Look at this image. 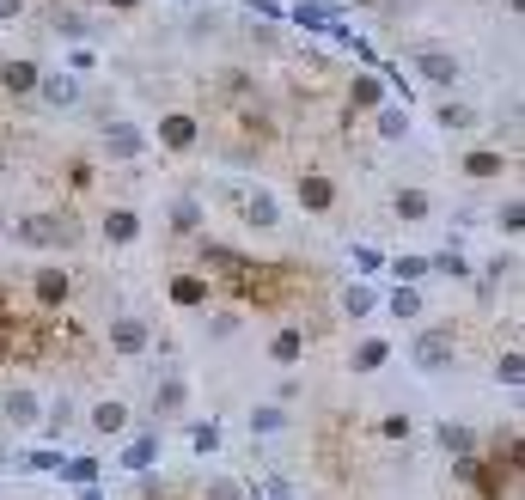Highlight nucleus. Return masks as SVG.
Masks as SVG:
<instances>
[{"label": "nucleus", "instance_id": "f257e3e1", "mask_svg": "<svg viewBox=\"0 0 525 500\" xmlns=\"http://www.w3.org/2000/svg\"><path fill=\"white\" fill-rule=\"evenodd\" d=\"M458 361V342H452V323H434V330H422V336L409 342V366L422 372V379H440L446 366Z\"/></svg>", "mask_w": 525, "mask_h": 500}, {"label": "nucleus", "instance_id": "f03ea898", "mask_svg": "<svg viewBox=\"0 0 525 500\" xmlns=\"http://www.w3.org/2000/svg\"><path fill=\"white\" fill-rule=\"evenodd\" d=\"M13 232H19V244H43V250H74L80 244V226L67 214H25Z\"/></svg>", "mask_w": 525, "mask_h": 500}, {"label": "nucleus", "instance_id": "7ed1b4c3", "mask_svg": "<svg viewBox=\"0 0 525 500\" xmlns=\"http://www.w3.org/2000/svg\"><path fill=\"white\" fill-rule=\"evenodd\" d=\"M0 427H6V434H37L43 427V403H37V391H6V397H0Z\"/></svg>", "mask_w": 525, "mask_h": 500}, {"label": "nucleus", "instance_id": "20e7f679", "mask_svg": "<svg viewBox=\"0 0 525 500\" xmlns=\"http://www.w3.org/2000/svg\"><path fill=\"white\" fill-rule=\"evenodd\" d=\"M147 348H153V330H147L141 318H117V323H110V354H122V361H141Z\"/></svg>", "mask_w": 525, "mask_h": 500}, {"label": "nucleus", "instance_id": "39448f33", "mask_svg": "<svg viewBox=\"0 0 525 500\" xmlns=\"http://www.w3.org/2000/svg\"><path fill=\"white\" fill-rule=\"evenodd\" d=\"M141 153H147V135L135 122H110V128H104V159L129 165V159H141Z\"/></svg>", "mask_w": 525, "mask_h": 500}, {"label": "nucleus", "instance_id": "423d86ee", "mask_svg": "<svg viewBox=\"0 0 525 500\" xmlns=\"http://www.w3.org/2000/svg\"><path fill=\"white\" fill-rule=\"evenodd\" d=\"M86 427H92L98 440H122V434H129V403H122V397H104V403H92Z\"/></svg>", "mask_w": 525, "mask_h": 500}, {"label": "nucleus", "instance_id": "0eeeda50", "mask_svg": "<svg viewBox=\"0 0 525 500\" xmlns=\"http://www.w3.org/2000/svg\"><path fill=\"white\" fill-rule=\"evenodd\" d=\"M196 135H202V128H196V117H190V110L160 117V147H165V153H190V147H196Z\"/></svg>", "mask_w": 525, "mask_h": 500}, {"label": "nucleus", "instance_id": "6e6552de", "mask_svg": "<svg viewBox=\"0 0 525 500\" xmlns=\"http://www.w3.org/2000/svg\"><path fill=\"white\" fill-rule=\"evenodd\" d=\"M251 440H282L287 427H293V421H287V403H251Z\"/></svg>", "mask_w": 525, "mask_h": 500}, {"label": "nucleus", "instance_id": "1a4fd4ad", "mask_svg": "<svg viewBox=\"0 0 525 500\" xmlns=\"http://www.w3.org/2000/svg\"><path fill=\"white\" fill-rule=\"evenodd\" d=\"M434 445H440L446 458H470V452H477V434H470V421H452V415H446L440 427H434Z\"/></svg>", "mask_w": 525, "mask_h": 500}, {"label": "nucleus", "instance_id": "9d476101", "mask_svg": "<svg viewBox=\"0 0 525 500\" xmlns=\"http://www.w3.org/2000/svg\"><path fill=\"white\" fill-rule=\"evenodd\" d=\"M208 300H214V281H208V275H171V305H183V311H202Z\"/></svg>", "mask_w": 525, "mask_h": 500}, {"label": "nucleus", "instance_id": "9b49d317", "mask_svg": "<svg viewBox=\"0 0 525 500\" xmlns=\"http://www.w3.org/2000/svg\"><path fill=\"white\" fill-rule=\"evenodd\" d=\"M37 92H43V104L74 110V104H80V74H37Z\"/></svg>", "mask_w": 525, "mask_h": 500}, {"label": "nucleus", "instance_id": "f8f14e48", "mask_svg": "<svg viewBox=\"0 0 525 500\" xmlns=\"http://www.w3.org/2000/svg\"><path fill=\"white\" fill-rule=\"evenodd\" d=\"M31 293H37V305H67V293H74V281H67V269H37L31 275Z\"/></svg>", "mask_w": 525, "mask_h": 500}, {"label": "nucleus", "instance_id": "ddd939ff", "mask_svg": "<svg viewBox=\"0 0 525 500\" xmlns=\"http://www.w3.org/2000/svg\"><path fill=\"white\" fill-rule=\"evenodd\" d=\"M183 403H190V379H178V372L153 379V415H183Z\"/></svg>", "mask_w": 525, "mask_h": 500}, {"label": "nucleus", "instance_id": "4468645a", "mask_svg": "<svg viewBox=\"0 0 525 500\" xmlns=\"http://www.w3.org/2000/svg\"><path fill=\"white\" fill-rule=\"evenodd\" d=\"M244 220L257 226V232H275V226H282V201H275V196H269V189L257 183V189L244 196Z\"/></svg>", "mask_w": 525, "mask_h": 500}, {"label": "nucleus", "instance_id": "2eb2a0df", "mask_svg": "<svg viewBox=\"0 0 525 500\" xmlns=\"http://www.w3.org/2000/svg\"><path fill=\"white\" fill-rule=\"evenodd\" d=\"M416 67H422V80H434V86H458V74H465V67H458L452 56H440V49H422Z\"/></svg>", "mask_w": 525, "mask_h": 500}, {"label": "nucleus", "instance_id": "dca6fc26", "mask_svg": "<svg viewBox=\"0 0 525 500\" xmlns=\"http://www.w3.org/2000/svg\"><path fill=\"white\" fill-rule=\"evenodd\" d=\"M465 178H477V183H489V178H501L507 171V153H495V147H477V153H465V165H458Z\"/></svg>", "mask_w": 525, "mask_h": 500}, {"label": "nucleus", "instance_id": "f3484780", "mask_svg": "<svg viewBox=\"0 0 525 500\" xmlns=\"http://www.w3.org/2000/svg\"><path fill=\"white\" fill-rule=\"evenodd\" d=\"M300 208L305 214H330V208H336V183L330 178H300Z\"/></svg>", "mask_w": 525, "mask_h": 500}, {"label": "nucleus", "instance_id": "a211bd4d", "mask_svg": "<svg viewBox=\"0 0 525 500\" xmlns=\"http://www.w3.org/2000/svg\"><path fill=\"white\" fill-rule=\"evenodd\" d=\"M104 239L110 244H135L141 239V214H135V208H110V214H104Z\"/></svg>", "mask_w": 525, "mask_h": 500}, {"label": "nucleus", "instance_id": "6ab92c4d", "mask_svg": "<svg viewBox=\"0 0 525 500\" xmlns=\"http://www.w3.org/2000/svg\"><path fill=\"white\" fill-rule=\"evenodd\" d=\"M385 361H391V342H385V336L355 342V354H348V366H355V372H379Z\"/></svg>", "mask_w": 525, "mask_h": 500}, {"label": "nucleus", "instance_id": "aec40b11", "mask_svg": "<svg viewBox=\"0 0 525 500\" xmlns=\"http://www.w3.org/2000/svg\"><path fill=\"white\" fill-rule=\"evenodd\" d=\"M0 86H6L13 98H31V92H37V61H6V67H0Z\"/></svg>", "mask_w": 525, "mask_h": 500}, {"label": "nucleus", "instance_id": "412c9836", "mask_svg": "<svg viewBox=\"0 0 525 500\" xmlns=\"http://www.w3.org/2000/svg\"><path fill=\"white\" fill-rule=\"evenodd\" d=\"M269 361L275 366L305 361V330H275V336H269Z\"/></svg>", "mask_w": 525, "mask_h": 500}, {"label": "nucleus", "instance_id": "4be33fe9", "mask_svg": "<svg viewBox=\"0 0 525 500\" xmlns=\"http://www.w3.org/2000/svg\"><path fill=\"white\" fill-rule=\"evenodd\" d=\"M391 208H397V220H427V214H434V196H427V189H397Z\"/></svg>", "mask_w": 525, "mask_h": 500}, {"label": "nucleus", "instance_id": "5701e85b", "mask_svg": "<svg viewBox=\"0 0 525 500\" xmlns=\"http://www.w3.org/2000/svg\"><path fill=\"white\" fill-rule=\"evenodd\" d=\"M373 305H379V293H373L366 281H348V287H343V311H348V318H366Z\"/></svg>", "mask_w": 525, "mask_h": 500}, {"label": "nucleus", "instance_id": "b1692460", "mask_svg": "<svg viewBox=\"0 0 525 500\" xmlns=\"http://www.w3.org/2000/svg\"><path fill=\"white\" fill-rule=\"evenodd\" d=\"M196 226H202V208H196L190 196H178L171 201V232H196Z\"/></svg>", "mask_w": 525, "mask_h": 500}, {"label": "nucleus", "instance_id": "393cba45", "mask_svg": "<svg viewBox=\"0 0 525 500\" xmlns=\"http://www.w3.org/2000/svg\"><path fill=\"white\" fill-rule=\"evenodd\" d=\"M440 128H458V135H465V128H477V110L446 98V104H440Z\"/></svg>", "mask_w": 525, "mask_h": 500}, {"label": "nucleus", "instance_id": "a878e982", "mask_svg": "<svg viewBox=\"0 0 525 500\" xmlns=\"http://www.w3.org/2000/svg\"><path fill=\"white\" fill-rule=\"evenodd\" d=\"M385 305H391V318H422V293H416V287H397Z\"/></svg>", "mask_w": 525, "mask_h": 500}, {"label": "nucleus", "instance_id": "bb28decb", "mask_svg": "<svg viewBox=\"0 0 525 500\" xmlns=\"http://www.w3.org/2000/svg\"><path fill=\"white\" fill-rule=\"evenodd\" d=\"M153 458H160V440H135L129 452H122V470H147Z\"/></svg>", "mask_w": 525, "mask_h": 500}, {"label": "nucleus", "instance_id": "cd10ccee", "mask_svg": "<svg viewBox=\"0 0 525 500\" xmlns=\"http://www.w3.org/2000/svg\"><path fill=\"white\" fill-rule=\"evenodd\" d=\"M520 372H525V354H520V348H507L501 361H495V379H501L507 391H513V384H520Z\"/></svg>", "mask_w": 525, "mask_h": 500}, {"label": "nucleus", "instance_id": "c85d7f7f", "mask_svg": "<svg viewBox=\"0 0 525 500\" xmlns=\"http://www.w3.org/2000/svg\"><path fill=\"white\" fill-rule=\"evenodd\" d=\"M61 482H74V488H86V482H98V464H92V458H74V464H61Z\"/></svg>", "mask_w": 525, "mask_h": 500}, {"label": "nucleus", "instance_id": "c756f323", "mask_svg": "<svg viewBox=\"0 0 525 500\" xmlns=\"http://www.w3.org/2000/svg\"><path fill=\"white\" fill-rule=\"evenodd\" d=\"M379 135L385 140H404L409 135V110H379Z\"/></svg>", "mask_w": 525, "mask_h": 500}, {"label": "nucleus", "instance_id": "7c9ffc66", "mask_svg": "<svg viewBox=\"0 0 525 500\" xmlns=\"http://www.w3.org/2000/svg\"><path fill=\"white\" fill-rule=\"evenodd\" d=\"M379 434H385V440H409V434H416V421H409L404 409H391V415L379 421Z\"/></svg>", "mask_w": 525, "mask_h": 500}, {"label": "nucleus", "instance_id": "2f4dec72", "mask_svg": "<svg viewBox=\"0 0 525 500\" xmlns=\"http://www.w3.org/2000/svg\"><path fill=\"white\" fill-rule=\"evenodd\" d=\"M208 336L232 342V336H239V311H214V318H208Z\"/></svg>", "mask_w": 525, "mask_h": 500}, {"label": "nucleus", "instance_id": "473e14b6", "mask_svg": "<svg viewBox=\"0 0 525 500\" xmlns=\"http://www.w3.org/2000/svg\"><path fill=\"white\" fill-rule=\"evenodd\" d=\"M190 445H196V452H221V421H202V427L190 434Z\"/></svg>", "mask_w": 525, "mask_h": 500}, {"label": "nucleus", "instance_id": "72a5a7b5", "mask_svg": "<svg viewBox=\"0 0 525 500\" xmlns=\"http://www.w3.org/2000/svg\"><path fill=\"white\" fill-rule=\"evenodd\" d=\"M391 269H397V281H422V275H434V269H427V257H397Z\"/></svg>", "mask_w": 525, "mask_h": 500}, {"label": "nucleus", "instance_id": "f704fd0d", "mask_svg": "<svg viewBox=\"0 0 525 500\" xmlns=\"http://www.w3.org/2000/svg\"><path fill=\"white\" fill-rule=\"evenodd\" d=\"M208 500H244V488L232 476H208Z\"/></svg>", "mask_w": 525, "mask_h": 500}, {"label": "nucleus", "instance_id": "c9c22d12", "mask_svg": "<svg viewBox=\"0 0 525 500\" xmlns=\"http://www.w3.org/2000/svg\"><path fill=\"white\" fill-rule=\"evenodd\" d=\"M379 98H385V92H379V80H373V74H366V80H355V104H361V110H373Z\"/></svg>", "mask_w": 525, "mask_h": 500}, {"label": "nucleus", "instance_id": "e433bc0d", "mask_svg": "<svg viewBox=\"0 0 525 500\" xmlns=\"http://www.w3.org/2000/svg\"><path fill=\"white\" fill-rule=\"evenodd\" d=\"M495 226H501L507 239H513V232H520V201H513V196L501 201V214H495Z\"/></svg>", "mask_w": 525, "mask_h": 500}, {"label": "nucleus", "instance_id": "4c0bfd02", "mask_svg": "<svg viewBox=\"0 0 525 500\" xmlns=\"http://www.w3.org/2000/svg\"><path fill=\"white\" fill-rule=\"evenodd\" d=\"M13 13H25V0H0V19H13Z\"/></svg>", "mask_w": 525, "mask_h": 500}, {"label": "nucleus", "instance_id": "58836bf2", "mask_svg": "<svg viewBox=\"0 0 525 500\" xmlns=\"http://www.w3.org/2000/svg\"><path fill=\"white\" fill-rule=\"evenodd\" d=\"M80 500H104V488H92V482H86V488H80Z\"/></svg>", "mask_w": 525, "mask_h": 500}, {"label": "nucleus", "instance_id": "ea45409f", "mask_svg": "<svg viewBox=\"0 0 525 500\" xmlns=\"http://www.w3.org/2000/svg\"><path fill=\"white\" fill-rule=\"evenodd\" d=\"M110 6H135V0H110Z\"/></svg>", "mask_w": 525, "mask_h": 500}, {"label": "nucleus", "instance_id": "a19ab883", "mask_svg": "<svg viewBox=\"0 0 525 500\" xmlns=\"http://www.w3.org/2000/svg\"><path fill=\"white\" fill-rule=\"evenodd\" d=\"M305 500H330V495H305Z\"/></svg>", "mask_w": 525, "mask_h": 500}]
</instances>
